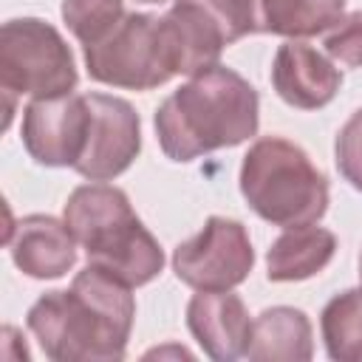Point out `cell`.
Masks as SVG:
<instances>
[{"mask_svg": "<svg viewBox=\"0 0 362 362\" xmlns=\"http://www.w3.org/2000/svg\"><path fill=\"white\" fill-rule=\"evenodd\" d=\"M320 331L325 354L337 362H362V286L334 294L322 314Z\"/></svg>", "mask_w": 362, "mask_h": 362, "instance_id": "cell-17", "label": "cell"}, {"mask_svg": "<svg viewBox=\"0 0 362 362\" xmlns=\"http://www.w3.org/2000/svg\"><path fill=\"white\" fill-rule=\"evenodd\" d=\"M82 249L90 266L105 269L130 288L147 286L164 269V252L136 212L96 232Z\"/></svg>", "mask_w": 362, "mask_h": 362, "instance_id": "cell-9", "label": "cell"}, {"mask_svg": "<svg viewBox=\"0 0 362 362\" xmlns=\"http://www.w3.org/2000/svg\"><path fill=\"white\" fill-rule=\"evenodd\" d=\"M238 181L252 212L283 229L317 223L328 209V178L300 144L283 136L252 141Z\"/></svg>", "mask_w": 362, "mask_h": 362, "instance_id": "cell-3", "label": "cell"}, {"mask_svg": "<svg viewBox=\"0 0 362 362\" xmlns=\"http://www.w3.org/2000/svg\"><path fill=\"white\" fill-rule=\"evenodd\" d=\"M139 3H167V0H139Z\"/></svg>", "mask_w": 362, "mask_h": 362, "instance_id": "cell-22", "label": "cell"}, {"mask_svg": "<svg viewBox=\"0 0 362 362\" xmlns=\"http://www.w3.org/2000/svg\"><path fill=\"white\" fill-rule=\"evenodd\" d=\"M260 96L238 71L215 65L189 76L156 110V136L170 161L243 144L257 133Z\"/></svg>", "mask_w": 362, "mask_h": 362, "instance_id": "cell-2", "label": "cell"}, {"mask_svg": "<svg viewBox=\"0 0 362 362\" xmlns=\"http://www.w3.org/2000/svg\"><path fill=\"white\" fill-rule=\"evenodd\" d=\"M14 266L34 280H57L76 263V238L54 215H25L6 232Z\"/></svg>", "mask_w": 362, "mask_h": 362, "instance_id": "cell-12", "label": "cell"}, {"mask_svg": "<svg viewBox=\"0 0 362 362\" xmlns=\"http://www.w3.org/2000/svg\"><path fill=\"white\" fill-rule=\"evenodd\" d=\"M345 11V0H255L257 34L288 40L328 31Z\"/></svg>", "mask_w": 362, "mask_h": 362, "instance_id": "cell-16", "label": "cell"}, {"mask_svg": "<svg viewBox=\"0 0 362 362\" xmlns=\"http://www.w3.org/2000/svg\"><path fill=\"white\" fill-rule=\"evenodd\" d=\"M212 17L215 23L223 28L229 45L257 34V20H255V0H198Z\"/></svg>", "mask_w": 362, "mask_h": 362, "instance_id": "cell-21", "label": "cell"}, {"mask_svg": "<svg viewBox=\"0 0 362 362\" xmlns=\"http://www.w3.org/2000/svg\"><path fill=\"white\" fill-rule=\"evenodd\" d=\"M76 62L62 34L40 17H14L0 28V88L11 96H62L76 88Z\"/></svg>", "mask_w": 362, "mask_h": 362, "instance_id": "cell-4", "label": "cell"}, {"mask_svg": "<svg viewBox=\"0 0 362 362\" xmlns=\"http://www.w3.org/2000/svg\"><path fill=\"white\" fill-rule=\"evenodd\" d=\"M359 280H362V255H359Z\"/></svg>", "mask_w": 362, "mask_h": 362, "instance_id": "cell-23", "label": "cell"}, {"mask_svg": "<svg viewBox=\"0 0 362 362\" xmlns=\"http://www.w3.org/2000/svg\"><path fill=\"white\" fill-rule=\"evenodd\" d=\"M161 34L173 71L187 76L215 68L229 45L223 28L198 0H178L161 17Z\"/></svg>", "mask_w": 362, "mask_h": 362, "instance_id": "cell-13", "label": "cell"}, {"mask_svg": "<svg viewBox=\"0 0 362 362\" xmlns=\"http://www.w3.org/2000/svg\"><path fill=\"white\" fill-rule=\"evenodd\" d=\"M88 76L127 90H153L175 76L164 34L161 17L144 11H127L105 37L82 45Z\"/></svg>", "mask_w": 362, "mask_h": 362, "instance_id": "cell-5", "label": "cell"}, {"mask_svg": "<svg viewBox=\"0 0 362 362\" xmlns=\"http://www.w3.org/2000/svg\"><path fill=\"white\" fill-rule=\"evenodd\" d=\"M187 328L215 362L246 356L252 320L246 303L229 291H198L187 303Z\"/></svg>", "mask_w": 362, "mask_h": 362, "instance_id": "cell-11", "label": "cell"}, {"mask_svg": "<svg viewBox=\"0 0 362 362\" xmlns=\"http://www.w3.org/2000/svg\"><path fill=\"white\" fill-rule=\"evenodd\" d=\"M325 54L345 65V68H362V8L342 14L328 31H325Z\"/></svg>", "mask_w": 362, "mask_h": 362, "instance_id": "cell-19", "label": "cell"}, {"mask_svg": "<svg viewBox=\"0 0 362 362\" xmlns=\"http://www.w3.org/2000/svg\"><path fill=\"white\" fill-rule=\"evenodd\" d=\"M246 356L255 362H308L314 356V334L305 311L272 305L252 320Z\"/></svg>", "mask_w": 362, "mask_h": 362, "instance_id": "cell-15", "label": "cell"}, {"mask_svg": "<svg viewBox=\"0 0 362 362\" xmlns=\"http://www.w3.org/2000/svg\"><path fill=\"white\" fill-rule=\"evenodd\" d=\"M85 93L31 99L23 110V147L42 167H74L88 139Z\"/></svg>", "mask_w": 362, "mask_h": 362, "instance_id": "cell-8", "label": "cell"}, {"mask_svg": "<svg viewBox=\"0 0 362 362\" xmlns=\"http://www.w3.org/2000/svg\"><path fill=\"white\" fill-rule=\"evenodd\" d=\"M133 320V288L90 263L68 291H45L25 314L28 331L54 362L124 359Z\"/></svg>", "mask_w": 362, "mask_h": 362, "instance_id": "cell-1", "label": "cell"}, {"mask_svg": "<svg viewBox=\"0 0 362 362\" xmlns=\"http://www.w3.org/2000/svg\"><path fill=\"white\" fill-rule=\"evenodd\" d=\"M88 99V139L74 170L88 181H110L122 175L141 150V122L136 107L110 93L90 90Z\"/></svg>", "mask_w": 362, "mask_h": 362, "instance_id": "cell-7", "label": "cell"}, {"mask_svg": "<svg viewBox=\"0 0 362 362\" xmlns=\"http://www.w3.org/2000/svg\"><path fill=\"white\" fill-rule=\"evenodd\" d=\"M334 161L342 178L362 192V107L351 113V119L339 127L334 141Z\"/></svg>", "mask_w": 362, "mask_h": 362, "instance_id": "cell-20", "label": "cell"}, {"mask_svg": "<svg viewBox=\"0 0 362 362\" xmlns=\"http://www.w3.org/2000/svg\"><path fill=\"white\" fill-rule=\"evenodd\" d=\"M272 88L291 107L320 110L339 93L342 71L314 45L288 40L272 59Z\"/></svg>", "mask_w": 362, "mask_h": 362, "instance_id": "cell-10", "label": "cell"}, {"mask_svg": "<svg viewBox=\"0 0 362 362\" xmlns=\"http://www.w3.org/2000/svg\"><path fill=\"white\" fill-rule=\"evenodd\" d=\"M255 266V249L246 226L235 218L212 215L173 252L175 277L195 291H229L240 286Z\"/></svg>", "mask_w": 362, "mask_h": 362, "instance_id": "cell-6", "label": "cell"}, {"mask_svg": "<svg viewBox=\"0 0 362 362\" xmlns=\"http://www.w3.org/2000/svg\"><path fill=\"white\" fill-rule=\"evenodd\" d=\"M59 11L68 31L88 45L105 37L124 17V0H62Z\"/></svg>", "mask_w": 362, "mask_h": 362, "instance_id": "cell-18", "label": "cell"}, {"mask_svg": "<svg viewBox=\"0 0 362 362\" xmlns=\"http://www.w3.org/2000/svg\"><path fill=\"white\" fill-rule=\"evenodd\" d=\"M337 252V235L325 226H288L266 252V277L272 283H297L320 274Z\"/></svg>", "mask_w": 362, "mask_h": 362, "instance_id": "cell-14", "label": "cell"}]
</instances>
